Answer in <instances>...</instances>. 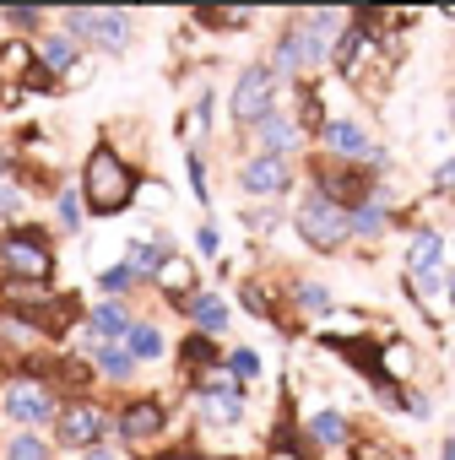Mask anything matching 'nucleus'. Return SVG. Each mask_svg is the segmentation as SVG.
<instances>
[{"label":"nucleus","instance_id":"nucleus-6","mask_svg":"<svg viewBox=\"0 0 455 460\" xmlns=\"http://www.w3.org/2000/svg\"><path fill=\"white\" fill-rule=\"evenodd\" d=\"M326 22V12H315V17H304L299 28H288L282 33V44H277V55H272V76H299V71H309V66H320L326 60V44H320V28Z\"/></svg>","mask_w":455,"mask_h":460},{"label":"nucleus","instance_id":"nucleus-3","mask_svg":"<svg viewBox=\"0 0 455 460\" xmlns=\"http://www.w3.org/2000/svg\"><path fill=\"white\" fill-rule=\"evenodd\" d=\"M60 395L49 390V379H39V368H17L6 385H0V417L17 422L22 433H33L39 422H55Z\"/></svg>","mask_w":455,"mask_h":460},{"label":"nucleus","instance_id":"nucleus-27","mask_svg":"<svg viewBox=\"0 0 455 460\" xmlns=\"http://www.w3.org/2000/svg\"><path fill=\"white\" fill-rule=\"evenodd\" d=\"M358 49H363V33H358V28H342V39H336V66H342V71H352Z\"/></svg>","mask_w":455,"mask_h":460},{"label":"nucleus","instance_id":"nucleus-24","mask_svg":"<svg viewBox=\"0 0 455 460\" xmlns=\"http://www.w3.org/2000/svg\"><path fill=\"white\" fill-rule=\"evenodd\" d=\"M309 433H315V444H347V417L342 411H315L309 417Z\"/></svg>","mask_w":455,"mask_h":460},{"label":"nucleus","instance_id":"nucleus-35","mask_svg":"<svg viewBox=\"0 0 455 460\" xmlns=\"http://www.w3.org/2000/svg\"><path fill=\"white\" fill-rule=\"evenodd\" d=\"M433 190H455V157H444V163L433 168Z\"/></svg>","mask_w":455,"mask_h":460},{"label":"nucleus","instance_id":"nucleus-41","mask_svg":"<svg viewBox=\"0 0 455 460\" xmlns=\"http://www.w3.org/2000/svg\"><path fill=\"white\" fill-rule=\"evenodd\" d=\"M450 298H455V282H450Z\"/></svg>","mask_w":455,"mask_h":460},{"label":"nucleus","instance_id":"nucleus-19","mask_svg":"<svg viewBox=\"0 0 455 460\" xmlns=\"http://www.w3.org/2000/svg\"><path fill=\"white\" fill-rule=\"evenodd\" d=\"M385 206H390V200H379V195L358 200V206L347 211V239H352V234H358V239H374L379 227H385Z\"/></svg>","mask_w":455,"mask_h":460},{"label":"nucleus","instance_id":"nucleus-14","mask_svg":"<svg viewBox=\"0 0 455 460\" xmlns=\"http://www.w3.org/2000/svg\"><path fill=\"white\" fill-rule=\"evenodd\" d=\"M33 55H39V71H76V66H82V49H76V39H66V33H44V39L33 44Z\"/></svg>","mask_w":455,"mask_h":460},{"label":"nucleus","instance_id":"nucleus-18","mask_svg":"<svg viewBox=\"0 0 455 460\" xmlns=\"http://www.w3.org/2000/svg\"><path fill=\"white\" fill-rule=\"evenodd\" d=\"M184 314H195V325H201V331H195V336H206V341H211V336H217V331H228V304H222V298H217V293H195V298H190V309H184Z\"/></svg>","mask_w":455,"mask_h":460},{"label":"nucleus","instance_id":"nucleus-39","mask_svg":"<svg viewBox=\"0 0 455 460\" xmlns=\"http://www.w3.org/2000/svg\"><path fill=\"white\" fill-rule=\"evenodd\" d=\"M444 460H455V433H450V438H444Z\"/></svg>","mask_w":455,"mask_h":460},{"label":"nucleus","instance_id":"nucleus-40","mask_svg":"<svg viewBox=\"0 0 455 460\" xmlns=\"http://www.w3.org/2000/svg\"><path fill=\"white\" fill-rule=\"evenodd\" d=\"M450 125H455V98H450Z\"/></svg>","mask_w":455,"mask_h":460},{"label":"nucleus","instance_id":"nucleus-10","mask_svg":"<svg viewBox=\"0 0 455 460\" xmlns=\"http://www.w3.org/2000/svg\"><path fill=\"white\" fill-rule=\"evenodd\" d=\"M239 184H245V195H282V190L293 184V168H288V157H266V152H255V157H245Z\"/></svg>","mask_w":455,"mask_h":460},{"label":"nucleus","instance_id":"nucleus-31","mask_svg":"<svg viewBox=\"0 0 455 460\" xmlns=\"http://www.w3.org/2000/svg\"><path fill=\"white\" fill-rule=\"evenodd\" d=\"M228 374H234V379H255L261 374V358L255 352H234V358H228Z\"/></svg>","mask_w":455,"mask_h":460},{"label":"nucleus","instance_id":"nucleus-38","mask_svg":"<svg viewBox=\"0 0 455 460\" xmlns=\"http://www.w3.org/2000/svg\"><path fill=\"white\" fill-rule=\"evenodd\" d=\"M82 460H125V455L109 449V444H93V449H82Z\"/></svg>","mask_w":455,"mask_h":460},{"label":"nucleus","instance_id":"nucleus-2","mask_svg":"<svg viewBox=\"0 0 455 460\" xmlns=\"http://www.w3.org/2000/svg\"><path fill=\"white\" fill-rule=\"evenodd\" d=\"M0 271L22 288H44L55 277V250H49L44 227H12V234H0Z\"/></svg>","mask_w":455,"mask_h":460},{"label":"nucleus","instance_id":"nucleus-29","mask_svg":"<svg viewBox=\"0 0 455 460\" xmlns=\"http://www.w3.org/2000/svg\"><path fill=\"white\" fill-rule=\"evenodd\" d=\"M299 309H309V314H326V309H331V293H326L320 282H304V288H299Z\"/></svg>","mask_w":455,"mask_h":460},{"label":"nucleus","instance_id":"nucleus-7","mask_svg":"<svg viewBox=\"0 0 455 460\" xmlns=\"http://www.w3.org/2000/svg\"><path fill=\"white\" fill-rule=\"evenodd\" d=\"M103 428H109V417H103L87 395H71V401H60V411H55V444H66V449H93V444H103Z\"/></svg>","mask_w":455,"mask_h":460},{"label":"nucleus","instance_id":"nucleus-26","mask_svg":"<svg viewBox=\"0 0 455 460\" xmlns=\"http://www.w3.org/2000/svg\"><path fill=\"white\" fill-rule=\"evenodd\" d=\"M55 222L66 227V234H76V227H82V195L76 190H60L55 195Z\"/></svg>","mask_w":455,"mask_h":460},{"label":"nucleus","instance_id":"nucleus-13","mask_svg":"<svg viewBox=\"0 0 455 460\" xmlns=\"http://www.w3.org/2000/svg\"><path fill=\"white\" fill-rule=\"evenodd\" d=\"M255 130H261V146H266V157H282V152H293V146L304 141V130H299V125H293V114H282V109H272V114H266Z\"/></svg>","mask_w":455,"mask_h":460},{"label":"nucleus","instance_id":"nucleus-20","mask_svg":"<svg viewBox=\"0 0 455 460\" xmlns=\"http://www.w3.org/2000/svg\"><path fill=\"white\" fill-rule=\"evenodd\" d=\"M439 261H444V239H439V234H417V239H412V250H406V266H412V277H423V271H439Z\"/></svg>","mask_w":455,"mask_h":460},{"label":"nucleus","instance_id":"nucleus-9","mask_svg":"<svg viewBox=\"0 0 455 460\" xmlns=\"http://www.w3.org/2000/svg\"><path fill=\"white\" fill-rule=\"evenodd\" d=\"M163 428H168V411H163V401H152V395L125 401L120 417H114V433H120L125 444H147V438H157Z\"/></svg>","mask_w":455,"mask_h":460},{"label":"nucleus","instance_id":"nucleus-16","mask_svg":"<svg viewBox=\"0 0 455 460\" xmlns=\"http://www.w3.org/2000/svg\"><path fill=\"white\" fill-rule=\"evenodd\" d=\"M206 417L211 422H239L245 417V395L228 379H206Z\"/></svg>","mask_w":455,"mask_h":460},{"label":"nucleus","instance_id":"nucleus-11","mask_svg":"<svg viewBox=\"0 0 455 460\" xmlns=\"http://www.w3.org/2000/svg\"><path fill=\"white\" fill-rule=\"evenodd\" d=\"M157 288H163V298H168L174 309H190V298H195V266H190L184 255H163Z\"/></svg>","mask_w":455,"mask_h":460},{"label":"nucleus","instance_id":"nucleus-22","mask_svg":"<svg viewBox=\"0 0 455 460\" xmlns=\"http://www.w3.org/2000/svg\"><path fill=\"white\" fill-rule=\"evenodd\" d=\"M39 71V55L28 39H12V44H0V76H33Z\"/></svg>","mask_w":455,"mask_h":460},{"label":"nucleus","instance_id":"nucleus-17","mask_svg":"<svg viewBox=\"0 0 455 460\" xmlns=\"http://www.w3.org/2000/svg\"><path fill=\"white\" fill-rule=\"evenodd\" d=\"M87 347H93V374H103V379H130L136 374V358L120 341H87Z\"/></svg>","mask_w":455,"mask_h":460},{"label":"nucleus","instance_id":"nucleus-12","mask_svg":"<svg viewBox=\"0 0 455 460\" xmlns=\"http://www.w3.org/2000/svg\"><path fill=\"white\" fill-rule=\"evenodd\" d=\"M320 141H326L336 157H347V163H352V157L363 163V157L374 152L369 136H363V125H352V119H326V125H320Z\"/></svg>","mask_w":455,"mask_h":460},{"label":"nucleus","instance_id":"nucleus-34","mask_svg":"<svg viewBox=\"0 0 455 460\" xmlns=\"http://www.w3.org/2000/svg\"><path fill=\"white\" fill-rule=\"evenodd\" d=\"M239 298H245V309H250V314H272V298H266L261 288H245Z\"/></svg>","mask_w":455,"mask_h":460},{"label":"nucleus","instance_id":"nucleus-15","mask_svg":"<svg viewBox=\"0 0 455 460\" xmlns=\"http://www.w3.org/2000/svg\"><path fill=\"white\" fill-rule=\"evenodd\" d=\"M82 331H93V341H120L125 331H130V309L125 304H98V309H87V325Z\"/></svg>","mask_w":455,"mask_h":460},{"label":"nucleus","instance_id":"nucleus-5","mask_svg":"<svg viewBox=\"0 0 455 460\" xmlns=\"http://www.w3.org/2000/svg\"><path fill=\"white\" fill-rule=\"evenodd\" d=\"M66 39H76V44H98V49L120 55V49L130 44V17H125V12L76 6V12H66Z\"/></svg>","mask_w":455,"mask_h":460},{"label":"nucleus","instance_id":"nucleus-28","mask_svg":"<svg viewBox=\"0 0 455 460\" xmlns=\"http://www.w3.org/2000/svg\"><path fill=\"white\" fill-rule=\"evenodd\" d=\"M98 288H103V293H109V298H120V293H130V288H136V277H130V271H125V266H109V271H103V277H98Z\"/></svg>","mask_w":455,"mask_h":460},{"label":"nucleus","instance_id":"nucleus-23","mask_svg":"<svg viewBox=\"0 0 455 460\" xmlns=\"http://www.w3.org/2000/svg\"><path fill=\"white\" fill-rule=\"evenodd\" d=\"M163 255H168V244H130L120 266H125V271H130V277L141 282V277H157V266H163Z\"/></svg>","mask_w":455,"mask_h":460},{"label":"nucleus","instance_id":"nucleus-21","mask_svg":"<svg viewBox=\"0 0 455 460\" xmlns=\"http://www.w3.org/2000/svg\"><path fill=\"white\" fill-rule=\"evenodd\" d=\"M120 347H125L136 363H152V358H163V336H157V325H130V331L120 336Z\"/></svg>","mask_w":455,"mask_h":460},{"label":"nucleus","instance_id":"nucleus-36","mask_svg":"<svg viewBox=\"0 0 455 460\" xmlns=\"http://www.w3.org/2000/svg\"><path fill=\"white\" fill-rule=\"evenodd\" d=\"M190 184H195V200H206V163L190 157Z\"/></svg>","mask_w":455,"mask_h":460},{"label":"nucleus","instance_id":"nucleus-8","mask_svg":"<svg viewBox=\"0 0 455 460\" xmlns=\"http://www.w3.org/2000/svg\"><path fill=\"white\" fill-rule=\"evenodd\" d=\"M272 93H277L272 66H250V71L239 76V87H234V119H239V125H261V119L272 114Z\"/></svg>","mask_w":455,"mask_h":460},{"label":"nucleus","instance_id":"nucleus-32","mask_svg":"<svg viewBox=\"0 0 455 460\" xmlns=\"http://www.w3.org/2000/svg\"><path fill=\"white\" fill-rule=\"evenodd\" d=\"M211 358H217V347H211L206 336H190V341H184V363H211Z\"/></svg>","mask_w":455,"mask_h":460},{"label":"nucleus","instance_id":"nucleus-37","mask_svg":"<svg viewBox=\"0 0 455 460\" xmlns=\"http://www.w3.org/2000/svg\"><path fill=\"white\" fill-rule=\"evenodd\" d=\"M195 244H201V255H217V244H222V239H217V227H211V222L195 234Z\"/></svg>","mask_w":455,"mask_h":460},{"label":"nucleus","instance_id":"nucleus-33","mask_svg":"<svg viewBox=\"0 0 455 460\" xmlns=\"http://www.w3.org/2000/svg\"><path fill=\"white\" fill-rule=\"evenodd\" d=\"M17 211H22V195H17L12 184H0V222H12Z\"/></svg>","mask_w":455,"mask_h":460},{"label":"nucleus","instance_id":"nucleus-30","mask_svg":"<svg viewBox=\"0 0 455 460\" xmlns=\"http://www.w3.org/2000/svg\"><path fill=\"white\" fill-rule=\"evenodd\" d=\"M0 22H12V28H22V33H28V28H39V22H44V12H39V6H6V12H0Z\"/></svg>","mask_w":455,"mask_h":460},{"label":"nucleus","instance_id":"nucleus-25","mask_svg":"<svg viewBox=\"0 0 455 460\" xmlns=\"http://www.w3.org/2000/svg\"><path fill=\"white\" fill-rule=\"evenodd\" d=\"M0 460H49V444L39 433H17L6 449H0Z\"/></svg>","mask_w":455,"mask_h":460},{"label":"nucleus","instance_id":"nucleus-1","mask_svg":"<svg viewBox=\"0 0 455 460\" xmlns=\"http://www.w3.org/2000/svg\"><path fill=\"white\" fill-rule=\"evenodd\" d=\"M82 200H87V211L93 217H114V211H125L130 206V195H136V168L114 152V146H93L87 152V163H82V190H76Z\"/></svg>","mask_w":455,"mask_h":460},{"label":"nucleus","instance_id":"nucleus-4","mask_svg":"<svg viewBox=\"0 0 455 460\" xmlns=\"http://www.w3.org/2000/svg\"><path fill=\"white\" fill-rule=\"evenodd\" d=\"M299 234H304V244L320 250V255L342 250V244H347V206H336V200H326L320 190H309L304 206H299Z\"/></svg>","mask_w":455,"mask_h":460}]
</instances>
